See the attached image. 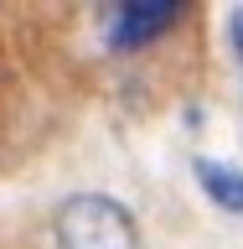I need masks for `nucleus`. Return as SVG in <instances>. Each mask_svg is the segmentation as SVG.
<instances>
[{
    "label": "nucleus",
    "mask_w": 243,
    "mask_h": 249,
    "mask_svg": "<svg viewBox=\"0 0 243 249\" xmlns=\"http://www.w3.org/2000/svg\"><path fill=\"white\" fill-rule=\"evenodd\" d=\"M192 171H197L202 192L223 208V213H243V171L228 166V161H207V156H197L192 161Z\"/></svg>",
    "instance_id": "obj_3"
},
{
    "label": "nucleus",
    "mask_w": 243,
    "mask_h": 249,
    "mask_svg": "<svg viewBox=\"0 0 243 249\" xmlns=\"http://www.w3.org/2000/svg\"><path fill=\"white\" fill-rule=\"evenodd\" d=\"M181 16L186 5H176V0H119L104 11V42L114 52H140L155 36H166Z\"/></svg>",
    "instance_id": "obj_2"
},
{
    "label": "nucleus",
    "mask_w": 243,
    "mask_h": 249,
    "mask_svg": "<svg viewBox=\"0 0 243 249\" xmlns=\"http://www.w3.org/2000/svg\"><path fill=\"white\" fill-rule=\"evenodd\" d=\"M228 42H233L238 68H243V5H233V11H228Z\"/></svg>",
    "instance_id": "obj_4"
},
{
    "label": "nucleus",
    "mask_w": 243,
    "mask_h": 249,
    "mask_svg": "<svg viewBox=\"0 0 243 249\" xmlns=\"http://www.w3.org/2000/svg\"><path fill=\"white\" fill-rule=\"evenodd\" d=\"M57 249H140L135 213L104 192H73L52 218Z\"/></svg>",
    "instance_id": "obj_1"
}]
</instances>
